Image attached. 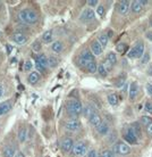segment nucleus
Listing matches in <instances>:
<instances>
[{
    "label": "nucleus",
    "mask_w": 152,
    "mask_h": 157,
    "mask_svg": "<svg viewBox=\"0 0 152 157\" xmlns=\"http://www.w3.org/2000/svg\"><path fill=\"white\" fill-rule=\"evenodd\" d=\"M80 58H82L86 63V65H87V63H90V62H94V55L92 54V51H91L90 49H84V50L81 52Z\"/></svg>",
    "instance_id": "obj_15"
},
{
    "label": "nucleus",
    "mask_w": 152,
    "mask_h": 157,
    "mask_svg": "<svg viewBox=\"0 0 152 157\" xmlns=\"http://www.w3.org/2000/svg\"><path fill=\"white\" fill-rule=\"evenodd\" d=\"M107 36H109V39H110V38L113 36V30H109V31L107 32Z\"/></svg>",
    "instance_id": "obj_50"
},
{
    "label": "nucleus",
    "mask_w": 152,
    "mask_h": 157,
    "mask_svg": "<svg viewBox=\"0 0 152 157\" xmlns=\"http://www.w3.org/2000/svg\"><path fill=\"white\" fill-rule=\"evenodd\" d=\"M94 18H95V12L90 7L85 8L80 15V20L82 22H90V21H93Z\"/></svg>",
    "instance_id": "obj_7"
},
{
    "label": "nucleus",
    "mask_w": 152,
    "mask_h": 157,
    "mask_svg": "<svg viewBox=\"0 0 152 157\" xmlns=\"http://www.w3.org/2000/svg\"><path fill=\"white\" fill-rule=\"evenodd\" d=\"M2 94H4V90H2V86H0V98L2 97Z\"/></svg>",
    "instance_id": "obj_52"
},
{
    "label": "nucleus",
    "mask_w": 152,
    "mask_h": 157,
    "mask_svg": "<svg viewBox=\"0 0 152 157\" xmlns=\"http://www.w3.org/2000/svg\"><path fill=\"white\" fill-rule=\"evenodd\" d=\"M17 151H16V147L14 145H7L4 147L2 149V155L4 157H15Z\"/></svg>",
    "instance_id": "obj_14"
},
{
    "label": "nucleus",
    "mask_w": 152,
    "mask_h": 157,
    "mask_svg": "<svg viewBox=\"0 0 152 157\" xmlns=\"http://www.w3.org/2000/svg\"><path fill=\"white\" fill-rule=\"evenodd\" d=\"M102 64L105 65V67L107 68V71H108V72H110L111 70H113V65H111V64H110L109 62H107V60H106L105 63H102Z\"/></svg>",
    "instance_id": "obj_45"
},
{
    "label": "nucleus",
    "mask_w": 152,
    "mask_h": 157,
    "mask_svg": "<svg viewBox=\"0 0 152 157\" xmlns=\"http://www.w3.org/2000/svg\"><path fill=\"white\" fill-rule=\"evenodd\" d=\"M99 157H102V156H99Z\"/></svg>",
    "instance_id": "obj_55"
},
{
    "label": "nucleus",
    "mask_w": 152,
    "mask_h": 157,
    "mask_svg": "<svg viewBox=\"0 0 152 157\" xmlns=\"http://www.w3.org/2000/svg\"><path fill=\"white\" fill-rule=\"evenodd\" d=\"M58 64H59L58 57H56V56H49L48 57V67L55 68V67L58 66Z\"/></svg>",
    "instance_id": "obj_26"
},
{
    "label": "nucleus",
    "mask_w": 152,
    "mask_h": 157,
    "mask_svg": "<svg viewBox=\"0 0 152 157\" xmlns=\"http://www.w3.org/2000/svg\"><path fill=\"white\" fill-rule=\"evenodd\" d=\"M51 50L54 51L55 54H60L64 50V43L60 40H56L51 43Z\"/></svg>",
    "instance_id": "obj_19"
},
{
    "label": "nucleus",
    "mask_w": 152,
    "mask_h": 157,
    "mask_svg": "<svg viewBox=\"0 0 152 157\" xmlns=\"http://www.w3.org/2000/svg\"><path fill=\"white\" fill-rule=\"evenodd\" d=\"M145 88H146L148 94L152 97V84H151V83H146V86H145Z\"/></svg>",
    "instance_id": "obj_47"
},
{
    "label": "nucleus",
    "mask_w": 152,
    "mask_h": 157,
    "mask_svg": "<svg viewBox=\"0 0 152 157\" xmlns=\"http://www.w3.org/2000/svg\"><path fill=\"white\" fill-rule=\"evenodd\" d=\"M108 102H109L111 106H117L119 104V98H118V94H110L108 96Z\"/></svg>",
    "instance_id": "obj_27"
},
{
    "label": "nucleus",
    "mask_w": 152,
    "mask_h": 157,
    "mask_svg": "<svg viewBox=\"0 0 152 157\" xmlns=\"http://www.w3.org/2000/svg\"><path fill=\"white\" fill-rule=\"evenodd\" d=\"M90 50L92 51V54H93L94 56H100L102 52H103V47L100 44V42H99L98 40H94V41H92V43H91Z\"/></svg>",
    "instance_id": "obj_13"
},
{
    "label": "nucleus",
    "mask_w": 152,
    "mask_h": 157,
    "mask_svg": "<svg viewBox=\"0 0 152 157\" xmlns=\"http://www.w3.org/2000/svg\"><path fill=\"white\" fill-rule=\"evenodd\" d=\"M17 17H18V20H20L22 23L30 24V25L35 24L38 22V20H39L38 14H36L33 9H31V8H24V9H22V10L18 13Z\"/></svg>",
    "instance_id": "obj_1"
},
{
    "label": "nucleus",
    "mask_w": 152,
    "mask_h": 157,
    "mask_svg": "<svg viewBox=\"0 0 152 157\" xmlns=\"http://www.w3.org/2000/svg\"><path fill=\"white\" fill-rule=\"evenodd\" d=\"M26 139H28V129H26L25 125H23L18 129V132H17V140L20 142H25Z\"/></svg>",
    "instance_id": "obj_16"
},
{
    "label": "nucleus",
    "mask_w": 152,
    "mask_h": 157,
    "mask_svg": "<svg viewBox=\"0 0 152 157\" xmlns=\"http://www.w3.org/2000/svg\"><path fill=\"white\" fill-rule=\"evenodd\" d=\"M12 107H13V102L10 100H7V101H4L2 104H0V116L7 114L8 112L12 109Z\"/></svg>",
    "instance_id": "obj_20"
},
{
    "label": "nucleus",
    "mask_w": 152,
    "mask_h": 157,
    "mask_svg": "<svg viewBox=\"0 0 152 157\" xmlns=\"http://www.w3.org/2000/svg\"><path fill=\"white\" fill-rule=\"evenodd\" d=\"M131 129L133 130V132L135 133V136H136L139 139L141 138V136H142V132H141V125L139 122H134L132 125H131Z\"/></svg>",
    "instance_id": "obj_28"
},
{
    "label": "nucleus",
    "mask_w": 152,
    "mask_h": 157,
    "mask_svg": "<svg viewBox=\"0 0 152 157\" xmlns=\"http://www.w3.org/2000/svg\"><path fill=\"white\" fill-rule=\"evenodd\" d=\"M139 90H140L139 83H137L136 81H133V82L129 84V88H128V96L131 100L136 99V97L139 96Z\"/></svg>",
    "instance_id": "obj_11"
},
{
    "label": "nucleus",
    "mask_w": 152,
    "mask_h": 157,
    "mask_svg": "<svg viewBox=\"0 0 152 157\" xmlns=\"http://www.w3.org/2000/svg\"><path fill=\"white\" fill-rule=\"evenodd\" d=\"M100 156H102V157H115V154H113V150L107 149V150H103Z\"/></svg>",
    "instance_id": "obj_40"
},
{
    "label": "nucleus",
    "mask_w": 152,
    "mask_h": 157,
    "mask_svg": "<svg viewBox=\"0 0 152 157\" xmlns=\"http://www.w3.org/2000/svg\"><path fill=\"white\" fill-rule=\"evenodd\" d=\"M33 67H34V64L32 62L31 59H28L25 64H24V71L25 72H31L33 70Z\"/></svg>",
    "instance_id": "obj_34"
},
{
    "label": "nucleus",
    "mask_w": 152,
    "mask_h": 157,
    "mask_svg": "<svg viewBox=\"0 0 152 157\" xmlns=\"http://www.w3.org/2000/svg\"><path fill=\"white\" fill-rule=\"evenodd\" d=\"M67 113L72 118H76L83 113V105L76 99H69L66 102Z\"/></svg>",
    "instance_id": "obj_2"
},
{
    "label": "nucleus",
    "mask_w": 152,
    "mask_h": 157,
    "mask_svg": "<svg viewBox=\"0 0 152 157\" xmlns=\"http://www.w3.org/2000/svg\"><path fill=\"white\" fill-rule=\"evenodd\" d=\"M97 131H98V133L100 134V136H107V134L109 133V131H110L109 124H108L107 122L102 121L101 124L97 128Z\"/></svg>",
    "instance_id": "obj_17"
},
{
    "label": "nucleus",
    "mask_w": 152,
    "mask_h": 157,
    "mask_svg": "<svg viewBox=\"0 0 152 157\" xmlns=\"http://www.w3.org/2000/svg\"><path fill=\"white\" fill-rule=\"evenodd\" d=\"M35 68H36L38 71H40V72H46V70H47V67L43 66L42 64H40L38 60H35Z\"/></svg>",
    "instance_id": "obj_41"
},
{
    "label": "nucleus",
    "mask_w": 152,
    "mask_h": 157,
    "mask_svg": "<svg viewBox=\"0 0 152 157\" xmlns=\"http://www.w3.org/2000/svg\"><path fill=\"white\" fill-rule=\"evenodd\" d=\"M86 4L89 5V7H90V8L91 7H98L97 5L99 4V1H98V0H89Z\"/></svg>",
    "instance_id": "obj_43"
},
{
    "label": "nucleus",
    "mask_w": 152,
    "mask_h": 157,
    "mask_svg": "<svg viewBox=\"0 0 152 157\" xmlns=\"http://www.w3.org/2000/svg\"><path fill=\"white\" fill-rule=\"evenodd\" d=\"M74 146H75L74 140L69 137L64 138L61 140V142H60V148H61V150L64 153H69V151H72L73 148H74Z\"/></svg>",
    "instance_id": "obj_8"
},
{
    "label": "nucleus",
    "mask_w": 152,
    "mask_h": 157,
    "mask_svg": "<svg viewBox=\"0 0 152 157\" xmlns=\"http://www.w3.org/2000/svg\"><path fill=\"white\" fill-rule=\"evenodd\" d=\"M87 153V144L85 141H80L74 146V148L72 150L73 156L75 157H82Z\"/></svg>",
    "instance_id": "obj_5"
},
{
    "label": "nucleus",
    "mask_w": 152,
    "mask_h": 157,
    "mask_svg": "<svg viewBox=\"0 0 152 157\" xmlns=\"http://www.w3.org/2000/svg\"><path fill=\"white\" fill-rule=\"evenodd\" d=\"M97 40L100 42V44H101L103 48L107 47V46H108V43H109V36H107V33H101Z\"/></svg>",
    "instance_id": "obj_25"
},
{
    "label": "nucleus",
    "mask_w": 152,
    "mask_h": 157,
    "mask_svg": "<svg viewBox=\"0 0 152 157\" xmlns=\"http://www.w3.org/2000/svg\"><path fill=\"white\" fill-rule=\"evenodd\" d=\"M126 75H124V76H120V78H118V81L116 82V86H118V88H121V86H124V83H125V80H126V78H125Z\"/></svg>",
    "instance_id": "obj_42"
},
{
    "label": "nucleus",
    "mask_w": 152,
    "mask_h": 157,
    "mask_svg": "<svg viewBox=\"0 0 152 157\" xmlns=\"http://www.w3.org/2000/svg\"><path fill=\"white\" fill-rule=\"evenodd\" d=\"M94 113H97V110H95V108H94L92 105H90V104H89V105H86L85 107H83L82 114L84 115V117H86L87 120H89V118H90Z\"/></svg>",
    "instance_id": "obj_22"
},
{
    "label": "nucleus",
    "mask_w": 152,
    "mask_h": 157,
    "mask_svg": "<svg viewBox=\"0 0 152 157\" xmlns=\"http://www.w3.org/2000/svg\"><path fill=\"white\" fill-rule=\"evenodd\" d=\"M80 128H81V122L78 121L77 118H70L65 123V129L67 131L74 132V131H77Z\"/></svg>",
    "instance_id": "obj_9"
},
{
    "label": "nucleus",
    "mask_w": 152,
    "mask_h": 157,
    "mask_svg": "<svg viewBox=\"0 0 152 157\" xmlns=\"http://www.w3.org/2000/svg\"><path fill=\"white\" fill-rule=\"evenodd\" d=\"M126 49H127V46H126V43H124V42L118 43L117 47H116V50H117V52H119V54H123Z\"/></svg>",
    "instance_id": "obj_37"
},
{
    "label": "nucleus",
    "mask_w": 152,
    "mask_h": 157,
    "mask_svg": "<svg viewBox=\"0 0 152 157\" xmlns=\"http://www.w3.org/2000/svg\"><path fill=\"white\" fill-rule=\"evenodd\" d=\"M52 39H54V32L52 30H48L42 34V41L44 43H52Z\"/></svg>",
    "instance_id": "obj_24"
},
{
    "label": "nucleus",
    "mask_w": 152,
    "mask_h": 157,
    "mask_svg": "<svg viewBox=\"0 0 152 157\" xmlns=\"http://www.w3.org/2000/svg\"><path fill=\"white\" fill-rule=\"evenodd\" d=\"M113 151L118 154V155H120V156H125V155H128L131 153V147L124 141H117L113 145Z\"/></svg>",
    "instance_id": "obj_4"
},
{
    "label": "nucleus",
    "mask_w": 152,
    "mask_h": 157,
    "mask_svg": "<svg viewBox=\"0 0 152 157\" xmlns=\"http://www.w3.org/2000/svg\"><path fill=\"white\" fill-rule=\"evenodd\" d=\"M151 54H152V47H151Z\"/></svg>",
    "instance_id": "obj_54"
},
{
    "label": "nucleus",
    "mask_w": 152,
    "mask_h": 157,
    "mask_svg": "<svg viewBox=\"0 0 152 157\" xmlns=\"http://www.w3.org/2000/svg\"><path fill=\"white\" fill-rule=\"evenodd\" d=\"M131 1H127V0H123L118 4L117 7V12L119 15H126L129 10V7H131Z\"/></svg>",
    "instance_id": "obj_12"
},
{
    "label": "nucleus",
    "mask_w": 152,
    "mask_h": 157,
    "mask_svg": "<svg viewBox=\"0 0 152 157\" xmlns=\"http://www.w3.org/2000/svg\"><path fill=\"white\" fill-rule=\"evenodd\" d=\"M146 74L152 76V64H150L148 66V68H146Z\"/></svg>",
    "instance_id": "obj_49"
},
{
    "label": "nucleus",
    "mask_w": 152,
    "mask_h": 157,
    "mask_svg": "<svg viewBox=\"0 0 152 157\" xmlns=\"http://www.w3.org/2000/svg\"><path fill=\"white\" fill-rule=\"evenodd\" d=\"M144 109L148 114L152 115V101H146L144 105Z\"/></svg>",
    "instance_id": "obj_39"
},
{
    "label": "nucleus",
    "mask_w": 152,
    "mask_h": 157,
    "mask_svg": "<svg viewBox=\"0 0 152 157\" xmlns=\"http://www.w3.org/2000/svg\"><path fill=\"white\" fill-rule=\"evenodd\" d=\"M35 60H38L40 64H42L43 66L48 67V56L46 54H40V55H38Z\"/></svg>",
    "instance_id": "obj_30"
},
{
    "label": "nucleus",
    "mask_w": 152,
    "mask_h": 157,
    "mask_svg": "<svg viewBox=\"0 0 152 157\" xmlns=\"http://www.w3.org/2000/svg\"><path fill=\"white\" fill-rule=\"evenodd\" d=\"M149 25H150V28H152V17H150V21H149Z\"/></svg>",
    "instance_id": "obj_53"
},
{
    "label": "nucleus",
    "mask_w": 152,
    "mask_h": 157,
    "mask_svg": "<svg viewBox=\"0 0 152 157\" xmlns=\"http://www.w3.org/2000/svg\"><path fill=\"white\" fill-rule=\"evenodd\" d=\"M149 62H150V54H149V52H144L143 57L141 58V64H142V65H145V64H148Z\"/></svg>",
    "instance_id": "obj_38"
},
{
    "label": "nucleus",
    "mask_w": 152,
    "mask_h": 157,
    "mask_svg": "<svg viewBox=\"0 0 152 157\" xmlns=\"http://www.w3.org/2000/svg\"><path fill=\"white\" fill-rule=\"evenodd\" d=\"M123 138H124V140L126 141L127 145H137V144H139V140H140V139L135 136V133L133 132V130L131 129V126L125 130V132L123 133Z\"/></svg>",
    "instance_id": "obj_6"
},
{
    "label": "nucleus",
    "mask_w": 152,
    "mask_h": 157,
    "mask_svg": "<svg viewBox=\"0 0 152 157\" xmlns=\"http://www.w3.org/2000/svg\"><path fill=\"white\" fill-rule=\"evenodd\" d=\"M87 157H99L98 156V153L95 149H90L87 151Z\"/></svg>",
    "instance_id": "obj_44"
},
{
    "label": "nucleus",
    "mask_w": 152,
    "mask_h": 157,
    "mask_svg": "<svg viewBox=\"0 0 152 157\" xmlns=\"http://www.w3.org/2000/svg\"><path fill=\"white\" fill-rule=\"evenodd\" d=\"M106 60L107 62H109L111 65H115V64H117V56H116V54L113 52V51H110V52H108L107 54V57H106Z\"/></svg>",
    "instance_id": "obj_29"
},
{
    "label": "nucleus",
    "mask_w": 152,
    "mask_h": 157,
    "mask_svg": "<svg viewBox=\"0 0 152 157\" xmlns=\"http://www.w3.org/2000/svg\"><path fill=\"white\" fill-rule=\"evenodd\" d=\"M145 38L152 42V30H149V31L145 32Z\"/></svg>",
    "instance_id": "obj_46"
},
{
    "label": "nucleus",
    "mask_w": 152,
    "mask_h": 157,
    "mask_svg": "<svg viewBox=\"0 0 152 157\" xmlns=\"http://www.w3.org/2000/svg\"><path fill=\"white\" fill-rule=\"evenodd\" d=\"M41 48H42V44H41V42H40L39 40H36V41H34V42L32 43V50L34 51V52H40Z\"/></svg>",
    "instance_id": "obj_36"
},
{
    "label": "nucleus",
    "mask_w": 152,
    "mask_h": 157,
    "mask_svg": "<svg viewBox=\"0 0 152 157\" xmlns=\"http://www.w3.org/2000/svg\"><path fill=\"white\" fill-rule=\"evenodd\" d=\"M13 42L16 43V44H20V46H23V44H26L28 41V38L23 33H14L12 36Z\"/></svg>",
    "instance_id": "obj_10"
},
{
    "label": "nucleus",
    "mask_w": 152,
    "mask_h": 157,
    "mask_svg": "<svg viewBox=\"0 0 152 157\" xmlns=\"http://www.w3.org/2000/svg\"><path fill=\"white\" fill-rule=\"evenodd\" d=\"M89 122H90V124L94 128H98V126L100 125L102 123V118L101 116L98 114V113H94L90 118H89Z\"/></svg>",
    "instance_id": "obj_23"
},
{
    "label": "nucleus",
    "mask_w": 152,
    "mask_h": 157,
    "mask_svg": "<svg viewBox=\"0 0 152 157\" xmlns=\"http://www.w3.org/2000/svg\"><path fill=\"white\" fill-rule=\"evenodd\" d=\"M131 8H132V12L134 14H140L143 9V4H142V0H135L131 4Z\"/></svg>",
    "instance_id": "obj_21"
},
{
    "label": "nucleus",
    "mask_w": 152,
    "mask_h": 157,
    "mask_svg": "<svg viewBox=\"0 0 152 157\" xmlns=\"http://www.w3.org/2000/svg\"><path fill=\"white\" fill-rule=\"evenodd\" d=\"M85 68L87 70L89 73H91V74H93V73L98 72V65H97V63H95V60H94V62H90V63H87V65H86Z\"/></svg>",
    "instance_id": "obj_31"
},
{
    "label": "nucleus",
    "mask_w": 152,
    "mask_h": 157,
    "mask_svg": "<svg viewBox=\"0 0 152 157\" xmlns=\"http://www.w3.org/2000/svg\"><path fill=\"white\" fill-rule=\"evenodd\" d=\"M145 130H146V133H148L149 136H152V123L149 124L148 126H145Z\"/></svg>",
    "instance_id": "obj_48"
},
{
    "label": "nucleus",
    "mask_w": 152,
    "mask_h": 157,
    "mask_svg": "<svg viewBox=\"0 0 152 157\" xmlns=\"http://www.w3.org/2000/svg\"><path fill=\"white\" fill-rule=\"evenodd\" d=\"M40 78H41V75H40L39 72H31L30 74H28V82L30 83V84H32V86H34V84H36V83L40 81Z\"/></svg>",
    "instance_id": "obj_18"
},
{
    "label": "nucleus",
    "mask_w": 152,
    "mask_h": 157,
    "mask_svg": "<svg viewBox=\"0 0 152 157\" xmlns=\"http://www.w3.org/2000/svg\"><path fill=\"white\" fill-rule=\"evenodd\" d=\"M95 14H98V16L99 17H105V14H106V8L103 5H98L97 7V12H95Z\"/></svg>",
    "instance_id": "obj_33"
},
{
    "label": "nucleus",
    "mask_w": 152,
    "mask_h": 157,
    "mask_svg": "<svg viewBox=\"0 0 152 157\" xmlns=\"http://www.w3.org/2000/svg\"><path fill=\"white\" fill-rule=\"evenodd\" d=\"M144 43L142 41H137L135 43V46L131 49V50L127 52V57L129 59H137V58H142L143 55H144Z\"/></svg>",
    "instance_id": "obj_3"
},
{
    "label": "nucleus",
    "mask_w": 152,
    "mask_h": 157,
    "mask_svg": "<svg viewBox=\"0 0 152 157\" xmlns=\"http://www.w3.org/2000/svg\"><path fill=\"white\" fill-rule=\"evenodd\" d=\"M141 123L143 124V125H145V126H148L149 124H151L152 123V118H151V116H148V115H143L142 117H141Z\"/></svg>",
    "instance_id": "obj_35"
},
{
    "label": "nucleus",
    "mask_w": 152,
    "mask_h": 157,
    "mask_svg": "<svg viewBox=\"0 0 152 157\" xmlns=\"http://www.w3.org/2000/svg\"><path fill=\"white\" fill-rule=\"evenodd\" d=\"M98 73L100 74V76H102V78H106V76L108 75V73H109V72L107 71V68L105 67V65H103V64H99V65H98Z\"/></svg>",
    "instance_id": "obj_32"
},
{
    "label": "nucleus",
    "mask_w": 152,
    "mask_h": 157,
    "mask_svg": "<svg viewBox=\"0 0 152 157\" xmlns=\"http://www.w3.org/2000/svg\"><path fill=\"white\" fill-rule=\"evenodd\" d=\"M15 157H25V156H24V154L22 153V151H17V154H16Z\"/></svg>",
    "instance_id": "obj_51"
}]
</instances>
